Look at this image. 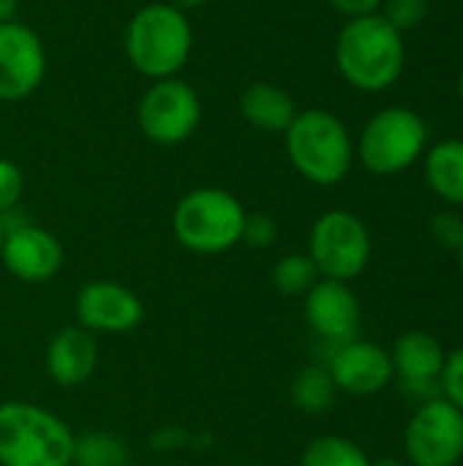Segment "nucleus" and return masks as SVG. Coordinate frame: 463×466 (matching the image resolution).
I'll list each match as a JSON object with an SVG mask.
<instances>
[{"label": "nucleus", "instance_id": "nucleus-1", "mask_svg": "<svg viewBox=\"0 0 463 466\" xmlns=\"http://www.w3.org/2000/svg\"><path fill=\"white\" fill-rule=\"evenodd\" d=\"M336 63L349 85L368 93L385 90L404 68L401 33L379 14L349 19L336 41Z\"/></svg>", "mask_w": 463, "mask_h": 466}, {"label": "nucleus", "instance_id": "nucleus-2", "mask_svg": "<svg viewBox=\"0 0 463 466\" xmlns=\"http://www.w3.org/2000/svg\"><path fill=\"white\" fill-rule=\"evenodd\" d=\"M76 437L52 412L25 404H0V466H71Z\"/></svg>", "mask_w": 463, "mask_h": 466}, {"label": "nucleus", "instance_id": "nucleus-3", "mask_svg": "<svg viewBox=\"0 0 463 466\" xmlns=\"http://www.w3.org/2000/svg\"><path fill=\"white\" fill-rule=\"evenodd\" d=\"M191 44V22L172 3L142 5L126 27V55L153 82L175 76L186 66Z\"/></svg>", "mask_w": 463, "mask_h": 466}, {"label": "nucleus", "instance_id": "nucleus-4", "mask_svg": "<svg viewBox=\"0 0 463 466\" xmlns=\"http://www.w3.org/2000/svg\"><path fill=\"white\" fill-rule=\"evenodd\" d=\"M284 134L287 156L306 180L336 186L347 177L352 167V139L336 115L322 109L300 112Z\"/></svg>", "mask_w": 463, "mask_h": 466}, {"label": "nucleus", "instance_id": "nucleus-5", "mask_svg": "<svg viewBox=\"0 0 463 466\" xmlns=\"http://www.w3.org/2000/svg\"><path fill=\"white\" fill-rule=\"evenodd\" d=\"M246 210L240 199L224 188L188 191L172 216V229L180 246L194 254H224L243 240Z\"/></svg>", "mask_w": 463, "mask_h": 466}, {"label": "nucleus", "instance_id": "nucleus-6", "mask_svg": "<svg viewBox=\"0 0 463 466\" xmlns=\"http://www.w3.org/2000/svg\"><path fill=\"white\" fill-rule=\"evenodd\" d=\"M428 128L412 109L393 106L371 117L360 137V158L377 175H396L418 161L426 147Z\"/></svg>", "mask_w": 463, "mask_h": 466}, {"label": "nucleus", "instance_id": "nucleus-7", "mask_svg": "<svg viewBox=\"0 0 463 466\" xmlns=\"http://www.w3.org/2000/svg\"><path fill=\"white\" fill-rule=\"evenodd\" d=\"M308 257L325 279H357L371 257V238L366 224L347 210L325 213L311 229Z\"/></svg>", "mask_w": 463, "mask_h": 466}, {"label": "nucleus", "instance_id": "nucleus-8", "mask_svg": "<svg viewBox=\"0 0 463 466\" xmlns=\"http://www.w3.org/2000/svg\"><path fill=\"white\" fill-rule=\"evenodd\" d=\"M136 120L150 142L180 145L196 131L202 120V101L196 90L177 76L156 79L139 98Z\"/></svg>", "mask_w": 463, "mask_h": 466}, {"label": "nucleus", "instance_id": "nucleus-9", "mask_svg": "<svg viewBox=\"0 0 463 466\" xmlns=\"http://www.w3.org/2000/svg\"><path fill=\"white\" fill-rule=\"evenodd\" d=\"M407 456L415 466H456L463 456V412L448 399L426 401L407 426Z\"/></svg>", "mask_w": 463, "mask_h": 466}, {"label": "nucleus", "instance_id": "nucleus-10", "mask_svg": "<svg viewBox=\"0 0 463 466\" xmlns=\"http://www.w3.org/2000/svg\"><path fill=\"white\" fill-rule=\"evenodd\" d=\"M46 76V49L35 30L22 22L0 25V101L33 96Z\"/></svg>", "mask_w": 463, "mask_h": 466}, {"label": "nucleus", "instance_id": "nucleus-11", "mask_svg": "<svg viewBox=\"0 0 463 466\" xmlns=\"http://www.w3.org/2000/svg\"><path fill=\"white\" fill-rule=\"evenodd\" d=\"M76 317L90 333H128L142 322L145 309L128 287L115 281H90L76 295Z\"/></svg>", "mask_w": 463, "mask_h": 466}, {"label": "nucleus", "instance_id": "nucleus-12", "mask_svg": "<svg viewBox=\"0 0 463 466\" xmlns=\"http://www.w3.org/2000/svg\"><path fill=\"white\" fill-rule=\"evenodd\" d=\"M5 270L19 281H46L63 268V246L55 235L41 227L19 224L5 232L0 248Z\"/></svg>", "mask_w": 463, "mask_h": 466}, {"label": "nucleus", "instance_id": "nucleus-13", "mask_svg": "<svg viewBox=\"0 0 463 466\" xmlns=\"http://www.w3.org/2000/svg\"><path fill=\"white\" fill-rule=\"evenodd\" d=\"M306 319L322 339L347 344L357 336L360 303L347 287V281L325 279L306 292Z\"/></svg>", "mask_w": 463, "mask_h": 466}, {"label": "nucleus", "instance_id": "nucleus-14", "mask_svg": "<svg viewBox=\"0 0 463 466\" xmlns=\"http://www.w3.org/2000/svg\"><path fill=\"white\" fill-rule=\"evenodd\" d=\"M327 371L336 388L352 396H371L390 385L393 360L382 347L371 341H347L336 350Z\"/></svg>", "mask_w": 463, "mask_h": 466}, {"label": "nucleus", "instance_id": "nucleus-15", "mask_svg": "<svg viewBox=\"0 0 463 466\" xmlns=\"http://www.w3.org/2000/svg\"><path fill=\"white\" fill-rule=\"evenodd\" d=\"M98 363V347L90 330L63 328L52 336L46 347V371L63 388H76L87 382Z\"/></svg>", "mask_w": 463, "mask_h": 466}, {"label": "nucleus", "instance_id": "nucleus-16", "mask_svg": "<svg viewBox=\"0 0 463 466\" xmlns=\"http://www.w3.org/2000/svg\"><path fill=\"white\" fill-rule=\"evenodd\" d=\"M445 350L431 333L409 330L396 341V350L390 355L393 374H398L407 385H431L442 377L445 369Z\"/></svg>", "mask_w": 463, "mask_h": 466}, {"label": "nucleus", "instance_id": "nucleus-17", "mask_svg": "<svg viewBox=\"0 0 463 466\" xmlns=\"http://www.w3.org/2000/svg\"><path fill=\"white\" fill-rule=\"evenodd\" d=\"M240 112L254 128L267 131V134H284L297 117L292 96L284 87L270 85V82L248 85L240 96Z\"/></svg>", "mask_w": 463, "mask_h": 466}, {"label": "nucleus", "instance_id": "nucleus-18", "mask_svg": "<svg viewBox=\"0 0 463 466\" xmlns=\"http://www.w3.org/2000/svg\"><path fill=\"white\" fill-rule=\"evenodd\" d=\"M426 177L431 183V188L453 202L463 205V142L461 139H450V142H439L426 161Z\"/></svg>", "mask_w": 463, "mask_h": 466}, {"label": "nucleus", "instance_id": "nucleus-19", "mask_svg": "<svg viewBox=\"0 0 463 466\" xmlns=\"http://www.w3.org/2000/svg\"><path fill=\"white\" fill-rule=\"evenodd\" d=\"M300 466H371V461L344 437H319L306 448Z\"/></svg>", "mask_w": 463, "mask_h": 466}, {"label": "nucleus", "instance_id": "nucleus-20", "mask_svg": "<svg viewBox=\"0 0 463 466\" xmlns=\"http://www.w3.org/2000/svg\"><path fill=\"white\" fill-rule=\"evenodd\" d=\"M128 451L123 440L112 434H85L74 445V464L76 466H126ZM71 464V466H74Z\"/></svg>", "mask_w": 463, "mask_h": 466}, {"label": "nucleus", "instance_id": "nucleus-21", "mask_svg": "<svg viewBox=\"0 0 463 466\" xmlns=\"http://www.w3.org/2000/svg\"><path fill=\"white\" fill-rule=\"evenodd\" d=\"M317 276H319V270L308 254H289V257L278 259L273 268V284L287 298L306 295L317 284Z\"/></svg>", "mask_w": 463, "mask_h": 466}, {"label": "nucleus", "instance_id": "nucleus-22", "mask_svg": "<svg viewBox=\"0 0 463 466\" xmlns=\"http://www.w3.org/2000/svg\"><path fill=\"white\" fill-rule=\"evenodd\" d=\"M333 393H336V385H333V377L327 369H306L295 388H292V396H295V404L306 412H322L333 404Z\"/></svg>", "mask_w": 463, "mask_h": 466}, {"label": "nucleus", "instance_id": "nucleus-23", "mask_svg": "<svg viewBox=\"0 0 463 466\" xmlns=\"http://www.w3.org/2000/svg\"><path fill=\"white\" fill-rule=\"evenodd\" d=\"M428 14V0H388L385 3V19L401 33L418 27Z\"/></svg>", "mask_w": 463, "mask_h": 466}, {"label": "nucleus", "instance_id": "nucleus-24", "mask_svg": "<svg viewBox=\"0 0 463 466\" xmlns=\"http://www.w3.org/2000/svg\"><path fill=\"white\" fill-rule=\"evenodd\" d=\"M22 191H25V175H22V169L14 161L0 158V216L3 213H11L19 205Z\"/></svg>", "mask_w": 463, "mask_h": 466}, {"label": "nucleus", "instance_id": "nucleus-25", "mask_svg": "<svg viewBox=\"0 0 463 466\" xmlns=\"http://www.w3.org/2000/svg\"><path fill=\"white\" fill-rule=\"evenodd\" d=\"M439 380L448 393V401L463 412V347L445 358V369Z\"/></svg>", "mask_w": 463, "mask_h": 466}, {"label": "nucleus", "instance_id": "nucleus-26", "mask_svg": "<svg viewBox=\"0 0 463 466\" xmlns=\"http://www.w3.org/2000/svg\"><path fill=\"white\" fill-rule=\"evenodd\" d=\"M431 232L434 238L445 246V248H461L463 246V218L453 216V213H439L431 221Z\"/></svg>", "mask_w": 463, "mask_h": 466}, {"label": "nucleus", "instance_id": "nucleus-27", "mask_svg": "<svg viewBox=\"0 0 463 466\" xmlns=\"http://www.w3.org/2000/svg\"><path fill=\"white\" fill-rule=\"evenodd\" d=\"M276 221L270 216H246V227H243V240L251 243L254 248H262V246H270L276 240Z\"/></svg>", "mask_w": 463, "mask_h": 466}, {"label": "nucleus", "instance_id": "nucleus-28", "mask_svg": "<svg viewBox=\"0 0 463 466\" xmlns=\"http://www.w3.org/2000/svg\"><path fill=\"white\" fill-rule=\"evenodd\" d=\"M330 3H333V8H338L341 14H347L352 19L368 16V14H374L382 5V0H330Z\"/></svg>", "mask_w": 463, "mask_h": 466}, {"label": "nucleus", "instance_id": "nucleus-29", "mask_svg": "<svg viewBox=\"0 0 463 466\" xmlns=\"http://www.w3.org/2000/svg\"><path fill=\"white\" fill-rule=\"evenodd\" d=\"M16 8H19V0H0V25L3 22H14Z\"/></svg>", "mask_w": 463, "mask_h": 466}, {"label": "nucleus", "instance_id": "nucleus-30", "mask_svg": "<svg viewBox=\"0 0 463 466\" xmlns=\"http://www.w3.org/2000/svg\"><path fill=\"white\" fill-rule=\"evenodd\" d=\"M210 0H172V5H177L180 11L183 8H199V5H207Z\"/></svg>", "mask_w": 463, "mask_h": 466}, {"label": "nucleus", "instance_id": "nucleus-31", "mask_svg": "<svg viewBox=\"0 0 463 466\" xmlns=\"http://www.w3.org/2000/svg\"><path fill=\"white\" fill-rule=\"evenodd\" d=\"M371 466H404L398 459H379V461H374Z\"/></svg>", "mask_w": 463, "mask_h": 466}, {"label": "nucleus", "instance_id": "nucleus-32", "mask_svg": "<svg viewBox=\"0 0 463 466\" xmlns=\"http://www.w3.org/2000/svg\"><path fill=\"white\" fill-rule=\"evenodd\" d=\"M3 240H5V229H3V221H0V248H3Z\"/></svg>", "mask_w": 463, "mask_h": 466}, {"label": "nucleus", "instance_id": "nucleus-33", "mask_svg": "<svg viewBox=\"0 0 463 466\" xmlns=\"http://www.w3.org/2000/svg\"><path fill=\"white\" fill-rule=\"evenodd\" d=\"M458 262H461V270H463V246L458 248Z\"/></svg>", "mask_w": 463, "mask_h": 466}, {"label": "nucleus", "instance_id": "nucleus-34", "mask_svg": "<svg viewBox=\"0 0 463 466\" xmlns=\"http://www.w3.org/2000/svg\"><path fill=\"white\" fill-rule=\"evenodd\" d=\"M461 96H463V74H461Z\"/></svg>", "mask_w": 463, "mask_h": 466}]
</instances>
